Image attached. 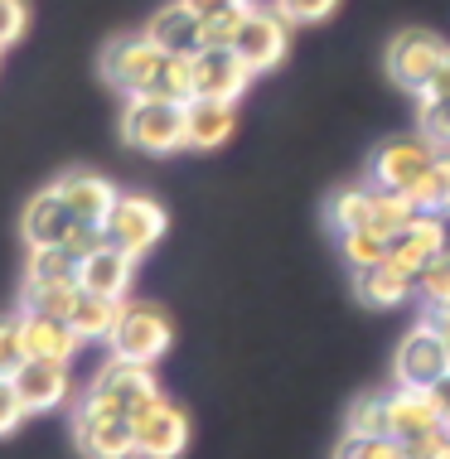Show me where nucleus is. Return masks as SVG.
<instances>
[{"mask_svg": "<svg viewBox=\"0 0 450 459\" xmlns=\"http://www.w3.org/2000/svg\"><path fill=\"white\" fill-rule=\"evenodd\" d=\"M121 141L141 155H174L184 151V102L165 97H127L121 111Z\"/></svg>", "mask_w": 450, "mask_h": 459, "instance_id": "obj_1", "label": "nucleus"}, {"mask_svg": "<svg viewBox=\"0 0 450 459\" xmlns=\"http://www.w3.org/2000/svg\"><path fill=\"white\" fill-rule=\"evenodd\" d=\"M83 396H93L97 406H107V411H121V416L136 420L146 406L160 402V382H155V372H150V363H131V358L111 353L107 363L93 372V387H87Z\"/></svg>", "mask_w": 450, "mask_h": 459, "instance_id": "obj_2", "label": "nucleus"}, {"mask_svg": "<svg viewBox=\"0 0 450 459\" xmlns=\"http://www.w3.org/2000/svg\"><path fill=\"white\" fill-rule=\"evenodd\" d=\"M73 445L83 459H136V420L107 411L93 396H78L73 406Z\"/></svg>", "mask_w": 450, "mask_h": 459, "instance_id": "obj_3", "label": "nucleus"}, {"mask_svg": "<svg viewBox=\"0 0 450 459\" xmlns=\"http://www.w3.org/2000/svg\"><path fill=\"white\" fill-rule=\"evenodd\" d=\"M228 48L252 68V78L277 73L286 64V48H291V24H286L271 5H247L243 15H237V34H233Z\"/></svg>", "mask_w": 450, "mask_h": 459, "instance_id": "obj_4", "label": "nucleus"}, {"mask_svg": "<svg viewBox=\"0 0 450 459\" xmlns=\"http://www.w3.org/2000/svg\"><path fill=\"white\" fill-rule=\"evenodd\" d=\"M170 343H174L170 315L160 305L136 300V305H121V319H117V329H111L107 349L117 358H131V363H150V368H155L160 358L170 353Z\"/></svg>", "mask_w": 450, "mask_h": 459, "instance_id": "obj_5", "label": "nucleus"}, {"mask_svg": "<svg viewBox=\"0 0 450 459\" xmlns=\"http://www.w3.org/2000/svg\"><path fill=\"white\" fill-rule=\"evenodd\" d=\"M102 232H107V242L121 247V252L146 256V252H155V242L170 232V213H165V204L150 198V194H117V208H111Z\"/></svg>", "mask_w": 450, "mask_h": 459, "instance_id": "obj_6", "label": "nucleus"}, {"mask_svg": "<svg viewBox=\"0 0 450 459\" xmlns=\"http://www.w3.org/2000/svg\"><path fill=\"white\" fill-rule=\"evenodd\" d=\"M450 58V44L441 34L431 30H402L393 44H387V78L397 82L402 92L421 97V88L436 78V68H441Z\"/></svg>", "mask_w": 450, "mask_h": 459, "instance_id": "obj_7", "label": "nucleus"}, {"mask_svg": "<svg viewBox=\"0 0 450 459\" xmlns=\"http://www.w3.org/2000/svg\"><path fill=\"white\" fill-rule=\"evenodd\" d=\"M436 145L427 135H393V141H383L378 151H373V169H368V184H378V189H393V194H407L411 184H417L427 169L436 165Z\"/></svg>", "mask_w": 450, "mask_h": 459, "instance_id": "obj_8", "label": "nucleus"}, {"mask_svg": "<svg viewBox=\"0 0 450 459\" xmlns=\"http://www.w3.org/2000/svg\"><path fill=\"white\" fill-rule=\"evenodd\" d=\"M450 372V358H446V343H441V333H436L431 319H417L411 325V333L402 343H397V358H393V377H397V387H417V392H427L436 377H446Z\"/></svg>", "mask_w": 450, "mask_h": 459, "instance_id": "obj_9", "label": "nucleus"}, {"mask_svg": "<svg viewBox=\"0 0 450 459\" xmlns=\"http://www.w3.org/2000/svg\"><path fill=\"white\" fill-rule=\"evenodd\" d=\"M190 416L160 396L155 406L136 416V459H180L190 450Z\"/></svg>", "mask_w": 450, "mask_h": 459, "instance_id": "obj_10", "label": "nucleus"}, {"mask_svg": "<svg viewBox=\"0 0 450 459\" xmlns=\"http://www.w3.org/2000/svg\"><path fill=\"white\" fill-rule=\"evenodd\" d=\"M160 64V48L146 39V34H121V39H111L102 48V78L111 82L117 92H146V82H150V73H155Z\"/></svg>", "mask_w": 450, "mask_h": 459, "instance_id": "obj_11", "label": "nucleus"}, {"mask_svg": "<svg viewBox=\"0 0 450 459\" xmlns=\"http://www.w3.org/2000/svg\"><path fill=\"white\" fill-rule=\"evenodd\" d=\"M252 88V68L233 54L228 44L218 48H199L194 54V97H214V102H233Z\"/></svg>", "mask_w": 450, "mask_h": 459, "instance_id": "obj_12", "label": "nucleus"}, {"mask_svg": "<svg viewBox=\"0 0 450 459\" xmlns=\"http://www.w3.org/2000/svg\"><path fill=\"white\" fill-rule=\"evenodd\" d=\"M54 194L73 208V218H78V222L107 228V218H111V208H117L121 189L107 175H97V169H68V175L54 179Z\"/></svg>", "mask_w": 450, "mask_h": 459, "instance_id": "obj_13", "label": "nucleus"}, {"mask_svg": "<svg viewBox=\"0 0 450 459\" xmlns=\"http://www.w3.org/2000/svg\"><path fill=\"white\" fill-rule=\"evenodd\" d=\"M136 262H141V256L121 252L117 242H102L78 262V285L93 295H107V300H127L131 281H136Z\"/></svg>", "mask_w": 450, "mask_h": 459, "instance_id": "obj_14", "label": "nucleus"}, {"mask_svg": "<svg viewBox=\"0 0 450 459\" xmlns=\"http://www.w3.org/2000/svg\"><path fill=\"white\" fill-rule=\"evenodd\" d=\"M15 387L24 396V411L40 416V411H54L73 396V377H68V363H49V358H24L20 372H15Z\"/></svg>", "mask_w": 450, "mask_h": 459, "instance_id": "obj_15", "label": "nucleus"}, {"mask_svg": "<svg viewBox=\"0 0 450 459\" xmlns=\"http://www.w3.org/2000/svg\"><path fill=\"white\" fill-rule=\"evenodd\" d=\"M441 252H446V218H436V213H417L393 242H387V262L402 266L407 276H417V271Z\"/></svg>", "mask_w": 450, "mask_h": 459, "instance_id": "obj_16", "label": "nucleus"}, {"mask_svg": "<svg viewBox=\"0 0 450 459\" xmlns=\"http://www.w3.org/2000/svg\"><path fill=\"white\" fill-rule=\"evenodd\" d=\"M146 39L160 48V54H184L194 58L199 48H204V15L199 10H190L184 0H174V5L155 10L146 24Z\"/></svg>", "mask_w": 450, "mask_h": 459, "instance_id": "obj_17", "label": "nucleus"}, {"mask_svg": "<svg viewBox=\"0 0 450 459\" xmlns=\"http://www.w3.org/2000/svg\"><path fill=\"white\" fill-rule=\"evenodd\" d=\"M237 131V107L233 102H214V97H190L184 102V141L190 151H218L228 145Z\"/></svg>", "mask_w": 450, "mask_h": 459, "instance_id": "obj_18", "label": "nucleus"}, {"mask_svg": "<svg viewBox=\"0 0 450 459\" xmlns=\"http://www.w3.org/2000/svg\"><path fill=\"white\" fill-rule=\"evenodd\" d=\"M73 232H78V218H73V208L54 194V184L30 198V208H24V242L30 247H64Z\"/></svg>", "mask_w": 450, "mask_h": 459, "instance_id": "obj_19", "label": "nucleus"}, {"mask_svg": "<svg viewBox=\"0 0 450 459\" xmlns=\"http://www.w3.org/2000/svg\"><path fill=\"white\" fill-rule=\"evenodd\" d=\"M24 333V358H49V363H73L83 349V339L73 333L68 319H49V315H20Z\"/></svg>", "mask_w": 450, "mask_h": 459, "instance_id": "obj_20", "label": "nucleus"}, {"mask_svg": "<svg viewBox=\"0 0 450 459\" xmlns=\"http://www.w3.org/2000/svg\"><path fill=\"white\" fill-rule=\"evenodd\" d=\"M411 285H417V276H407V271L393 266V262L354 271V295L368 309H397V305H407L411 300Z\"/></svg>", "mask_w": 450, "mask_h": 459, "instance_id": "obj_21", "label": "nucleus"}, {"mask_svg": "<svg viewBox=\"0 0 450 459\" xmlns=\"http://www.w3.org/2000/svg\"><path fill=\"white\" fill-rule=\"evenodd\" d=\"M121 305L127 300H107V295H93V290L78 285V300H73V309H68V325L83 343H107L111 329H117V319H121Z\"/></svg>", "mask_w": 450, "mask_h": 459, "instance_id": "obj_22", "label": "nucleus"}, {"mask_svg": "<svg viewBox=\"0 0 450 459\" xmlns=\"http://www.w3.org/2000/svg\"><path fill=\"white\" fill-rule=\"evenodd\" d=\"M441 426H446V420L431 406L427 392H417V387H397L393 392V436L402 445L417 440V436H427V430H441Z\"/></svg>", "mask_w": 450, "mask_h": 459, "instance_id": "obj_23", "label": "nucleus"}, {"mask_svg": "<svg viewBox=\"0 0 450 459\" xmlns=\"http://www.w3.org/2000/svg\"><path fill=\"white\" fill-rule=\"evenodd\" d=\"M136 97H165V102H190L194 97V58L184 54H160L155 73H150L146 92Z\"/></svg>", "mask_w": 450, "mask_h": 459, "instance_id": "obj_24", "label": "nucleus"}, {"mask_svg": "<svg viewBox=\"0 0 450 459\" xmlns=\"http://www.w3.org/2000/svg\"><path fill=\"white\" fill-rule=\"evenodd\" d=\"M344 436H393V392H364L349 406Z\"/></svg>", "mask_w": 450, "mask_h": 459, "instance_id": "obj_25", "label": "nucleus"}, {"mask_svg": "<svg viewBox=\"0 0 450 459\" xmlns=\"http://www.w3.org/2000/svg\"><path fill=\"white\" fill-rule=\"evenodd\" d=\"M73 300H78V281H24V315H49L68 319Z\"/></svg>", "mask_w": 450, "mask_h": 459, "instance_id": "obj_26", "label": "nucleus"}, {"mask_svg": "<svg viewBox=\"0 0 450 459\" xmlns=\"http://www.w3.org/2000/svg\"><path fill=\"white\" fill-rule=\"evenodd\" d=\"M407 198H411V208H417V213L446 218L450 213V155H436V165L417 184H411Z\"/></svg>", "mask_w": 450, "mask_h": 459, "instance_id": "obj_27", "label": "nucleus"}, {"mask_svg": "<svg viewBox=\"0 0 450 459\" xmlns=\"http://www.w3.org/2000/svg\"><path fill=\"white\" fill-rule=\"evenodd\" d=\"M330 222L340 232H354V228H373V184H354V189H340L330 198Z\"/></svg>", "mask_w": 450, "mask_h": 459, "instance_id": "obj_28", "label": "nucleus"}, {"mask_svg": "<svg viewBox=\"0 0 450 459\" xmlns=\"http://www.w3.org/2000/svg\"><path fill=\"white\" fill-rule=\"evenodd\" d=\"M24 281H78V256L68 247H30Z\"/></svg>", "mask_w": 450, "mask_h": 459, "instance_id": "obj_29", "label": "nucleus"}, {"mask_svg": "<svg viewBox=\"0 0 450 459\" xmlns=\"http://www.w3.org/2000/svg\"><path fill=\"white\" fill-rule=\"evenodd\" d=\"M387 242H393V238H383L378 228H354V232H340V252H344V262L354 266V271L387 262Z\"/></svg>", "mask_w": 450, "mask_h": 459, "instance_id": "obj_30", "label": "nucleus"}, {"mask_svg": "<svg viewBox=\"0 0 450 459\" xmlns=\"http://www.w3.org/2000/svg\"><path fill=\"white\" fill-rule=\"evenodd\" d=\"M334 459H407V445L397 436H344Z\"/></svg>", "mask_w": 450, "mask_h": 459, "instance_id": "obj_31", "label": "nucleus"}, {"mask_svg": "<svg viewBox=\"0 0 450 459\" xmlns=\"http://www.w3.org/2000/svg\"><path fill=\"white\" fill-rule=\"evenodd\" d=\"M417 131L427 135L441 155H450V102L436 97H417Z\"/></svg>", "mask_w": 450, "mask_h": 459, "instance_id": "obj_32", "label": "nucleus"}, {"mask_svg": "<svg viewBox=\"0 0 450 459\" xmlns=\"http://www.w3.org/2000/svg\"><path fill=\"white\" fill-rule=\"evenodd\" d=\"M417 290H421V300H427L431 309L450 305V252L431 256V262L417 271Z\"/></svg>", "mask_w": 450, "mask_h": 459, "instance_id": "obj_33", "label": "nucleus"}, {"mask_svg": "<svg viewBox=\"0 0 450 459\" xmlns=\"http://www.w3.org/2000/svg\"><path fill=\"white\" fill-rule=\"evenodd\" d=\"M271 10H277L286 24H320L340 10V0H271Z\"/></svg>", "mask_w": 450, "mask_h": 459, "instance_id": "obj_34", "label": "nucleus"}, {"mask_svg": "<svg viewBox=\"0 0 450 459\" xmlns=\"http://www.w3.org/2000/svg\"><path fill=\"white\" fill-rule=\"evenodd\" d=\"M24 363V333L20 315H0V377H15Z\"/></svg>", "mask_w": 450, "mask_h": 459, "instance_id": "obj_35", "label": "nucleus"}, {"mask_svg": "<svg viewBox=\"0 0 450 459\" xmlns=\"http://www.w3.org/2000/svg\"><path fill=\"white\" fill-rule=\"evenodd\" d=\"M24 396L15 387V377H0V436H10V430H20L24 426Z\"/></svg>", "mask_w": 450, "mask_h": 459, "instance_id": "obj_36", "label": "nucleus"}, {"mask_svg": "<svg viewBox=\"0 0 450 459\" xmlns=\"http://www.w3.org/2000/svg\"><path fill=\"white\" fill-rule=\"evenodd\" d=\"M24 24H30V0H0V48L20 44Z\"/></svg>", "mask_w": 450, "mask_h": 459, "instance_id": "obj_37", "label": "nucleus"}, {"mask_svg": "<svg viewBox=\"0 0 450 459\" xmlns=\"http://www.w3.org/2000/svg\"><path fill=\"white\" fill-rule=\"evenodd\" d=\"M407 459H450V426L407 440Z\"/></svg>", "mask_w": 450, "mask_h": 459, "instance_id": "obj_38", "label": "nucleus"}, {"mask_svg": "<svg viewBox=\"0 0 450 459\" xmlns=\"http://www.w3.org/2000/svg\"><path fill=\"white\" fill-rule=\"evenodd\" d=\"M237 15H243V10H233V15H208V20H204V48L233 44V34H237Z\"/></svg>", "mask_w": 450, "mask_h": 459, "instance_id": "obj_39", "label": "nucleus"}, {"mask_svg": "<svg viewBox=\"0 0 450 459\" xmlns=\"http://www.w3.org/2000/svg\"><path fill=\"white\" fill-rule=\"evenodd\" d=\"M184 5H190V10H199V15H233V10H247V5H252V0H184Z\"/></svg>", "mask_w": 450, "mask_h": 459, "instance_id": "obj_40", "label": "nucleus"}, {"mask_svg": "<svg viewBox=\"0 0 450 459\" xmlns=\"http://www.w3.org/2000/svg\"><path fill=\"white\" fill-rule=\"evenodd\" d=\"M427 396H431V406H436V411H441V420L450 426V372H446V377H436V382H431V387H427Z\"/></svg>", "mask_w": 450, "mask_h": 459, "instance_id": "obj_41", "label": "nucleus"}, {"mask_svg": "<svg viewBox=\"0 0 450 459\" xmlns=\"http://www.w3.org/2000/svg\"><path fill=\"white\" fill-rule=\"evenodd\" d=\"M421 97H436V102H450V58L441 68H436V78L427 82V88H421Z\"/></svg>", "mask_w": 450, "mask_h": 459, "instance_id": "obj_42", "label": "nucleus"}, {"mask_svg": "<svg viewBox=\"0 0 450 459\" xmlns=\"http://www.w3.org/2000/svg\"><path fill=\"white\" fill-rule=\"evenodd\" d=\"M431 325H436V333H441V343H446V358H450V305H441V309H431Z\"/></svg>", "mask_w": 450, "mask_h": 459, "instance_id": "obj_43", "label": "nucleus"}, {"mask_svg": "<svg viewBox=\"0 0 450 459\" xmlns=\"http://www.w3.org/2000/svg\"><path fill=\"white\" fill-rule=\"evenodd\" d=\"M446 252H450V213H446Z\"/></svg>", "mask_w": 450, "mask_h": 459, "instance_id": "obj_44", "label": "nucleus"}, {"mask_svg": "<svg viewBox=\"0 0 450 459\" xmlns=\"http://www.w3.org/2000/svg\"><path fill=\"white\" fill-rule=\"evenodd\" d=\"M0 54H5V48H0Z\"/></svg>", "mask_w": 450, "mask_h": 459, "instance_id": "obj_45", "label": "nucleus"}]
</instances>
